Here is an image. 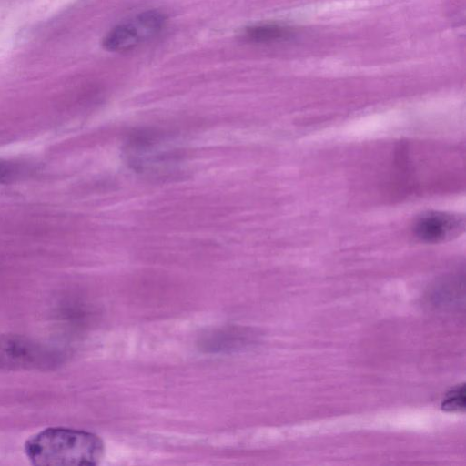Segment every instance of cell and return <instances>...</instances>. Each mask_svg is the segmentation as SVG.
Listing matches in <instances>:
<instances>
[{"label": "cell", "instance_id": "obj_1", "mask_svg": "<svg viewBox=\"0 0 466 466\" xmlns=\"http://www.w3.org/2000/svg\"><path fill=\"white\" fill-rule=\"evenodd\" d=\"M25 453L37 466L96 465L103 457L104 444L86 431L51 427L28 438Z\"/></svg>", "mask_w": 466, "mask_h": 466}, {"label": "cell", "instance_id": "obj_2", "mask_svg": "<svg viewBox=\"0 0 466 466\" xmlns=\"http://www.w3.org/2000/svg\"><path fill=\"white\" fill-rule=\"evenodd\" d=\"M165 16L156 11L137 15L133 21L114 27L104 38L103 46L109 51L120 52L135 48L155 35L164 25Z\"/></svg>", "mask_w": 466, "mask_h": 466}, {"label": "cell", "instance_id": "obj_6", "mask_svg": "<svg viewBox=\"0 0 466 466\" xmlns=\"http://www.w3.org/2000/svg\"><path fill=\"white\" fill-rule=\"evenodd\" d=\"M441 409L445 411L455 412L465 410V386H456L449 391L441 402Z\"/></svg>", "mask_w": 466, "mask_h": 466}, {"label": "cell", "instance_id": "obj_5", "mask_svg": "<svg viewBox=\"0 0 466 466\" xmlns=\"http://www.w3.org/2000/svg\"><path fill=\"white\" fill-rule=\"evenodd\" d=\"M289 30L275 25H261L249 27L245 32V37L252 42H268L281 38Z\"/></svg>", "mask_w": 466, "mask_h": 466}, {"label": "cell", "instance_id": "obj_7", "mask_svg": "<svg viewBox=\"0 0 466 466\" xmlns=\"http://www.w3.org/2000/svg\"><path fill=\"white\" fill-rule=\"evenodd\" d=\"M5 170L0 167V178L4 177Z\"/></svg>", "mask_w": 466, "mask_h": 466}, {"label": "cell", "instance_id": "obj_4", "mask_svg": "<svg viewBox=\"0 0 466 466\" xmlns=\"http://www.w3.org/2000/svg\"><path fill=\"white\" fill-rule=\"evenodd\" d=\"M465 228L463 216L442 211H429L413 224L415 235L425 242L438 243L459 237Z\"/></svg>", "mask_w": 466, "mask_h": 466}, {"label": "cell", "instance_id": "obj_3", "mask_svg": "<svg viewBox=\"0 0 466 466\" xmlns=\"http://www.w3.org/2000/svg\"><path fill=\"white\" fill-rule=\"evenodd\" d=\"M54 357L47 350L20 337H0V366L39 368L50 365Z\"/></svg>", "mask_w": 466, "mask_h": 466}]
</instances>
